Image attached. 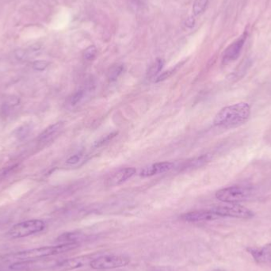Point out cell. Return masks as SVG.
<instances>
[{
    "label": "cell",
    "mask_w": 271,
    "mask_h": 271,
    "mask_svg": "<svg viewBox=\"0 0 271 271\" xmlns=\"http://www.w3.org/2000/svg\"><path fill=\"white\" fill-rule=\"evenodd\" d=\"M251 114L249 104L238 102L221 109L214 117L213 124L216 127L226 129L237 127L249 120Z\"/></svg>",
    "instance_id": "cell-1"
},
{
    "label": "cell",
    "mask_w": 271,
    "mask_h": 271,
    "mask_svg": "<svg viewBox=\"0 0 271 271\" xmlns=\"http://www.w3.org/2000/svg\"><path fill=\"white\" fill-rule=\"evenodd\" d=\"M78 246H79L78 243H73V244H61L58 246L41 247V248L16 252L14 254H7L2 258L7 262H14V263L21 262V261L34 260V259L45 258L46 257L62 254L64 252H70L78 248Z\"/></svg>",
    "instance_id": "cell-2"
},
{
    "label": "cell",
    "mask_w": 271,
    "mask_h": 271,
    "mask_svg": "<svg viewBox=\"0 0 271 271\" xmlns=\"http://www.w3.org/2000/svg\"><path fill=\"white\" fill-rule=\"evenodd\" d=\"M254 192V187L252 186L236 185L221 189L216 192V197L225 203L237 204L251 198Z\"/></svg>",
    "instance_id": "cell-3"
},
{
    "label": "cell",
    "mask_w": 271,
    "mask_h": 271,
    "mask_svg": "<svg viewBox=\"0 0 271 271\" xmlns=\"http://www.w3.org/2000/svg\"><path fill=\"white\" fill-rule=\"evenodd\" d=\"M45 229V224L43 220L34 219L14 225L9 230L8 235L12 239H20L40 232Z\"/></svg>",
    "instance_id": "cell-4"
},
{
    "label": "cell",
    "mask_w": 271,
    "mask_h": 271,
    "mask_svg": "<svg viewBox=\"0 0 271 271\" xmlns=\"http://www.w3.org/2000/svg\"><path fill=\"white\" fill-rule=\"evenodd\" d=\"M213 211L221 217L232 218L250 219L254 216V213L247 207L239 204H230L226 206H216L213 208Z\"/></svg>",
    "instance_id": "cell-5"
},
{
    "label": "cell",
    "mask_w": 271,
    "mask_h": 271,
    "mask_svg": "<svg viewBox=\"0 0 271 271\" xmlns=\"http://www.w3.org/2000/svg\"><path fill=\"white\" fill-rule=\"evenodd\" d=\"M129 263V258L124 255H104L95 258L90 266L94 270H110L126 267Z\"/></svg>",
    "instance_id": "cell-6"
},
{
    "label": "cell",
    "mask_w": 271,
    "mask_h": 271,
    "mask_svg": "<svg viewBox=\"0 0 271 271\" xmlns=\"http://www.w3.org/2000/svg\"><path fill=\"white\" fill-rule=\"evenodd\" d=\"M59 261L47 260V259H34V260L21 261L12 263L10 269L15 271H33L55 267Z\"/></svg>",
    "instance_id": "cell-7"
},
{
    "label": "cell",
    "mask_w": 271,
    "mask_h": 271,
    "mask_svg": "<svg viewBox=\"0 0 271 271\" xmlns=\"http://www.w3.org/2000/svg\"><path fill=\"white\" fill-rule=\"evenodd\" d=\"M247 33H244L239 39L232 43L229 45L224 53L222 58L223 64H229L232 62L235 61L239 58L240 53H241L242 49L245 44L246 40H247Z\"/></svg>",
    "instance_id": "cell-8"
},
{
    "label": "cell",
    "mask_w": 271,
    "mask_h": 271,
    "mask_svg": "<svg viewBox=\"0 0 271 271\" xmlns=\"http://www.w3.org/2000/svg\"><path fill=\"white\" fill-rule=\"evenodd\" d=\"M94 259L95 258L92 255H86V256L83 255V256L76 257V258H67L64 260H59L55 267L59 271H73L91 264Z\"/></svg>",
    "instance_id": "cell-9"
},
{
    "label": "cell",
    "mask_w": 271,
    "mask_h": 271,
    "mask_svg": "<svg viewBox=\"0 0 271 271\" xmlns=\"http://www.w3.org/2000/svg\"><path fill=\"white\" fill-rule=\"evenodd\" d=\"M220 218L217 214L210 210H197L193 212L182 214L181 219L187 222H201V221H210Z\"/></svg>",
    "instance_id": "cell-10"
},
{
    "label": "cell",
    "mask_w": 271,
    "mask_h": 271,
    "mask_svg": "<svg viewBox=\"0 0 271 271\" xmlns=\"http://www.w3.org/2000/svg\"><path fill=\"white\" fill-rule=\"evenodd\" d=\"M247 251L256 263L263 264L271 262V244H267L263 247L248 248Z\"/></svg>",
    "instance_id": "cell-11"
},
{
    "label": "cell",
    "mask_w": 271,
    "mask_h": 271,
    "mask_svg": "<svg viewBox=\"0 0 271 271\" xmlns=\"http://www.w3.org/2000/svg\"><path fill=\"white\" fill-rule=\"evenodd\" d=\"M174 163L170 162H162V163H157L153 165L149 166L147 168L140 172V176L147 178L155 174H163L165 172H169L172 168H174Z\"/></svg>",
    "instance_id": "cell-12"
},
{
    "label": "cell",
    "mask_w": 271,
    "mask_h": 271,
    "mask_svg": "<svg viewBox=\"0 0 271 271\" xmlns=\"http://www.w3.org/2000/svg\"><path fill=\"white\" fill-rule=\"evenodd\" d=\"M64 125V122L59 121V122L55 123V124L46 128L39 136V142L47 143L53 140V138L57 136V135L59 134V132L63 129Z\"/></svg>",
    "instance_id": "cell-13"
},
{
    "label": "cell",
    "mask_w": 271,
    "mask_h": 271,
    "mask_svg": "<svg viewBox=\"0 0 271 271\" xmlns=\"http://www.w3.org/2000/svg\"><path fill=\"white\" fill-rule=\"evenodd\" d=\"M135 173V168H125V169L121 170L120 172H117L116 175L114 176L113 180L111 181H115V184H121L122 182L127 181L129 178H132Z\"/></svg>",
    "instance_id": "cell-14"
},
{
    "label": "cell",
    "mask_w": 271,
    "mask_h": 271,
    "mask_svg": "<svg viewBox=\"0 0 271 271\" xmlns=\"http://www.w3.org/2000/svg\"><path fill=\"white\" fill-rule=\"evenodd\" d=\"M19 98L17 97H9L7 99L5 100V102L2 103V107H1V114L2 116H7L15 107L19 104Z\"/></svg>",
    "instance_id": "cell-15"
},
{
    "label": "cell",
    "mask_w": 271,
    "mask_h": 271,
    "mask_svg": "<svg viewBox=\"0 0 271 271\" xmlns=\"http://www.w3.org/2000/svg\"><path fill=\"white\" fill-rule=\"evenodd\" d=\"M83 235L78 232L63 233L57 239V241L60 244H73L78 243V240H82Z\"/></svg>",
    "instance_id": "cell-16"
},
{
    "label": "cell",
    "mask_w": 271,
    "mask_h": 271,
    "mask_svg": "<svg viewBox=\"0 0 271 271\" xmlns=\"http://www.w3.org/2000/svg\"><path fill=\"white\" fill-rule=\"evenodd\" d=\"M211 154H205V155H200V156L194 158L191 161L189 162L188 168H200L202 166L206 165L208 163H210L212 159Z\"/></svg>",
    "instance_id": "cell-17"
},
{
    "label": "cell",
    "mask_w": 271,
    "mask_h": 271,
    "mask_svg": "<svg viewBox=\"0 0 271 271\" xmlns=\"http://www.w3.org/2000/svg\"><path fill=\"white\" fill-rule=\"evenodd\" d=\"M163 65H164V61L162 59H157L149 68V71L147 72V77L149 78H153L157 75L159 74V72L162 70Z\"/></svg>",
    "instance_id": "cell-18"
},
{
    "label": "cell",
    "mask_w": 271,
    "mask_h": 271,
    "mask_svg": "<svg viewBox=\"0 0 271 271\" xmlns=\"http://www.w3.org/2000/svg\"><path fill=\"white\" fill-rule=\"evenodd\" d=\"M209 0H195L193 6V12L194 15H199L203 13L207 7Z\"/></svg>",
    "instance_id": "cell-19"
},
{
    "label": "cell",
    "mask_w": 271,
    "mask_h": 271,
    "mask_svg": "<svg viewBox=\"0 0 271 271\" xmlns=\"http://www.w3.org/2000/svg\"><path fill=\"white\" fill-rule=\"evenodd\" d=\"M123 69H124V67L121 65V64H117V65L114 66V67L110 68L108 75V78L110 81L116 80V78H118L119 76L121 74Z\"/></svg>",
    "instance_id": "cell-20"
},
{
    "label": "cell",
    "mask_w": 271,
    "mask_h": 271,
    "mask_svg": "<svg viewBox=\"0 0 271 271\" xmlns=\"http://www.w3.org/2000/svg\"><path fill=\"white\" fill-rule=\"evenodd\" d=\"M31 130H32V125H30V124L22 125L19 129H18L17 131H16V136L19 139H24V138L28 136Z\"/></svg>",
    "instance_id": "cell-21"
},
{
    "label": "cell",
    "mask_w": 271,
    "mask_h": 271,
    "mask_svg": "<svg viewBox=\"0 0 271 271\" xmlns=\"http://www.w3.org/2000/svg\"><path fill=\"white\" fill-rule=\"evenodd\" d=\"M96 55H97V49L95 45L87 47L83 53V57L87 60H92L96 58Z\"/></svg>",
    "instance_id": "cell-22"
},
{
    "label": "cell",
    "mask_w": 271,
    "mask_h": 271,
    "mask_svg": "<svg viewBox=\"0 0 271 271\" xmlns=\"http://www.w3.org/2000/svg\"><path fill=\"white\" fill-rule=\"evenodd\" d=\"M116 134H117V133L115 132V133H111V134L104 136L103 137L101 138L99 140H97L94 144V147L98 148V147L102 146L104 144H106V143L109 142L110 140H112L113 138L116 136Z\"/></svg>",
    "instance_id": "cell-23"
},
{
    "label": "cell",
    "mask_w": 271,
    "mask_h": 271,
    "mask_svg": "<svg viewBox=\"0 0 271 271\" xmlns=\"http://www.w3.org/2000/svg\"><path fill=\"white\" fill-rule=\"evenodd\" d=\"M83 96H84V92H83V90H79V91L76 92L71 97V105L75 106V105L78 104L83 98Z\"/></svg>",
    "instance_id": "cell-24"
},
{
    "label": "cell",
    "mask_w": 271,
    "mask_h": 271,
    "mask_svg": "<svg viewBox=\"0 0 271 271\" xmlns=\"http://www.w3.org/2000/svg\"><path fill=\"white\" fill-rule=\"evenodd\" d=\"M49 63L46 60H37L33 64V68L36 71H44L49 66Z\"/></svg>",
    "instance_id": "cell-25"
},
{
    "label": "cell",
    "mask_w": 271,
    "mask_h": 271,
    "mask_svg": "<svg viewBox=\"0 0 271 271\" xmlns=\"http://www.w3.org/2000/svg\"><path fill=\"white\" fill-rule=\"evenodd\" d=\"M176 68H172L171 70L163 72V74H161L160 76L157 77L156 79L155 80V83L161 82V81L165 80L167 78H170V77H172V75L174 74Z\"/></svg>",
    "instance_id": "cell-26"
},
{
    "label": "cell",
    "mask_w": 271,
    "mask_h": 271,
    "mask_svg": "<svg viewBox=\"0 0 271 271\" xmlns=\"http://www.w3.org/2000/svg\"><path fill=\"white\" fill-rule=\"evenodd\" d=\"M81 159V155H78V154H77V155H72L71 156L69 159L67 160V163L68 164H70V165H73V164H77L78 162H79Z\"/></svg>",
    "instance_id": "cell-27"
},
{
    "label": "cell",
    "mask_w": 271,
    "mask_h": 271,
    "mask_svg": "<svg viewBox=\"0 0 271 271\" xmlns=\"http://www.w3.org/2000/svg\"><path fill=\"white\" fill-rule=\"evenodd\" d=\"M195 25V19H194V17H190L188 19H187L186 21H185V26H187V27L190 28H193Z\"/></svg>",
    "instance_id": "cell-28"
}]
</instances>
